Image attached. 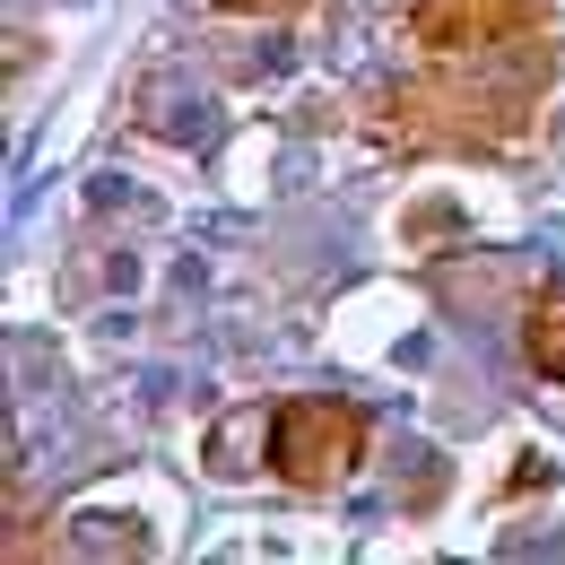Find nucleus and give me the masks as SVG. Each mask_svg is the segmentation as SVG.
I'll return each mask as SVG.
<instances>
[{
	"label": "nucleus",
	"mask_w": 565,
	"mask_h": 565,
	"mask_svg": "<svg viewBox=\"0 0 565 565\" xmlns=\"http://www.w3.org/2000/svg\"><path fill=\"white\" fill-rule=\"evenodd\" d=\"M409 44L435 78H540L557 71V9L548 0H409Z\"/></svg>",
	"instance_id": "f257e3e1"
},
{
	"label": "nucleus",
	"mask_w": 565,
	"mask_h": 565,
	"mask_svg": "<svg viewBox=\"0 0 565 565\" xmlns=\"http://www.w3.org/2000/svg\"><path fill=\"white\" fill-rule=\"evenodd\" d=\"M365 444H374V426H365L356 401L296 392V401H279V418H270V470H279L296 495H331V488L356 479Z\"/></svg>",
	"instance_id": "f03ea898"
},
{
	"label": "nucleus",
	"mask_w": 565,
	"mask_h": 565,
	"mask_svg": "<svg viewBox=\"0 0 565 565\" xmlns=\"http://www.w3.org/2000/svg\"><path fill=\"white\" fill-rule=\"evenodd\" d=\"M522 356H531L540 383H565V279L531 296V313H522Z\"/></svg>",
	"instance_id": "7ed1b4c3"
},
{
	"label": "nucleus",
	"mask_w": 565,
	"mask_h": 565,
	"mask_svg": "<svg viewBox=\"0 0 565 565\" xmlns=\"http://www.w3.org/2000/svg\"><path fill=\"white\" fill-rule=\"evenodd\" d=\"M217 9H235V18H244V9H253V18H296L305 0H217Z\"/></svg>",
	"instance_id": "20e7f679"
}]
</instances>
